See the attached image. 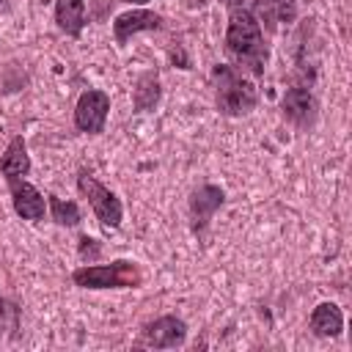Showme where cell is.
Returning a JSON list of instances; mask_svg holds the SVG:
<instances>
[{"label": "cell", "mask_w": 352, "mask_h": 352, "mask_svg": "<svg viewBox=\"0 0 352 352\" xmlns=\"http://www.w3.org/2000/svg\"><path fill=\"white\" fill-rule=\"evenodd\" d=\"M0 173L6 179V184L14 179H25L30 173V157H28V146H25L22 135H14L6 146V151L0 154Z\"/></svg>", "instance_id": "12"}, {"label": "cell", "mask_w": 352, "mask_h": 352, "mask_svg": "<svg viewBox=\"0 0 352 352\" xmlns=\"http://www.w3.org/2000/svg\"><path fill=\"white\" fill-rule=\"evenodd\" d=\"M226 204V190L217 184H201L190 192V226L195 234H204L212 214Z\"/></svg>", "instance_id": "8"}, {"label": "cell", "mask_w": 352, "mask_h": 352, "mask_svg": "<svg viewBox=\"0 0 352 352\" xmlns=\"http://www.w3.org/2000/svg\"><path fill=\"white\" fill-rule=\"evenodd\" d=\"M160 74L157 69H148L143 74H138L135 88H132V107L135 113H148L160 104Z\"/></svg>", "instance_id": "14"}, {"label": "cell", "mask_w": 352, "mask_h": 352, "mask_svg": "<svg viewBox=\"0 0 352 352\" xmlns=\"http://www.w3.org/2000/svg\"><path fill=\"white\" fill-rule=\"evenodd\" d=\"M77 256H80L82 261H88V264L99 261V256H102V242L94 239V236H88V234H82L80 242H77Z\"/></svg>", "instance_id": "18"}, {"label": "cell", "mask_w": 352, "mask_h": 352, "mask_svg": "<svg viewBox=\"0 0 352 352\" xmlns=\"http://www.w3.org/2000/svg\"><path fill=\"white\" fill-rule=\"evenodd\" d=\"M162 14L157 11H148V8H132V11H124L113 19V38L116 44H126L132 36L138 33H146V30H160L162 28Z\"/></svg>", "instance_id": "10"}, {"label": "cell", "mask_w": 352, "mask_h": 352, "mask_svg": "<svg viewBox=\"0 0 352 352\" xmlns=\"http://www.w3.org/2000/svg\"><path fill=\"white\" fill-rule=\"evenodd\" d=\"M223 50L234 69H239L242 74H250V77H264V69L270 60V47H267L258 19L253 16V11L248 6L228 8Z\"/></svg>", "instance_id": "1"}, {"label": "cell", "mask_w": 352, "mask_h": 352, "mask_svg": "<svg viewBox=\"0 0 352 352\" xmlns=\"http://www.w3.org/2000/svg\"><path fill=\"white\" fill-rule=\"evenodd\" d=\"M47 206H50V217H52L58 226H63V228H74V226L82 220L80 206H77L74 201H63V198H58V195H47Z\"/></svg>", "instance_id": "16"}, {"label": "cell", "mask_w": 352, "mask_h": 352, "mask_svg": "<svg viewBox=\"0 0 352 352\" xmlns=\"http://www.w3.org/2000/svg\"><path fill=\"white\" fill-rule=\"evenodd\" d=\"M209 80H212V91H214V107L220 116L236 118V116H248L250 110H256L258 88L253 85V80L248 74H242L231 63L212 66Z\"/></svg>", "instance_id": "2"}, {"label": "cell", "mask_w": 352, "mask_h": 352, "mask_svg": "<svg viewBox=\"0 0 352 352\" xmlns=\"http://www.w3.org/2000/svg\"><path fill=\"white\" fill-rule=\"evenodd\" d=\"M19 324H22V308L11 297L0 294V338H16Z\"/></svg>", "instance_id": "17"}, {"label": "cell", "mask_w": 352, "mask_h": 352, "mask_svg": "<svg viewBox=\"0 0 352 352\" xmlns=\"http://www.w3.org/2000/svg\"><path fill=\"white\" fill-rule=\"evenodd\" d=\"M110 113V96L102 88H85L74 104V126L85 135H99L104 132Z\"/></svg>", "instance_id": "7"}, {"label": "cell", "mask_w": 352, "mask_h": 352, "mask_svg": "<svg viewBox=\"0 0 352 352\" xmlns=\"http://www.w3.org/2000/svg\"><path fill=\"white\" fill-rule=\"evenodd\" d=\"M280 113L289 124H294L297 129L308 132L316 118H319V102L314 96L311 82H294L286 88L283 99H280Z\"/></svg>", "instance_id": "6"}, {"label": "cell", "mask_w": 352, "mask_h": 352, "mask_svg": "<svg viewBox=\"0 0 352 352\" xmlns=\"http://www.w3.org/2000/svg\"><path fill=\"white\" fill-rule=\"evenodd\" d=\"M220 3H223L226 8H239V6H245L248 0H220Z\"/></svg>", "instance_id": "19"}, {"label": "cell", "mask_w": 352, "mask_h": 352, "mask_svg": "<svg viewBox=\"0 0 352 352\" xmlns=\"http://www.w3.org/2000/svg\"><path fill=\"white\" fill-rule=\"evenodd\" d=\"M80 289H138L143 283V270L132 258H116L110 264H82L72 272Z\"/></svg>", "instance_id": "3"}, {"label": "cell", "mask_w": 352, "mask_h": 352, "mask_svg": "<svg viewBox=\"0 0 352 352\" xmlns=\"http://www.w3.org/2000/svg\"><path fill=\"white\" fill-rule=\"evenodd\" d=\"M55 25L66 36L77 38L85 28V0H55Z\"/></svg>", "instance_id": "15"}, {"label": "cell", "mask_w": 352, "mask_h": 352, "mask_svg": "<svg viewBox=\"0 0 352 352\" xmlns=\"http://www.w3.org/2000/svg\"><path fill=\"white\" fill-rule=\"evenodd\" d=\"M8 192H11V206L22 220L38 223L47 214V198L41 195L38 187H33L28 179H14L8 182Z\"/></svg>", "instance_id": "9"}, {"label": "cell", "mask_w": 352, "mask_h": 352, "mask_svg": "<svg viewBox=\"0 0 352 352\" xmlns=\"http://www.w3.org/2000/svg\"><path fill=\"white\" fill-rule=\"evenodd\" d=\"M187 341V324L184 319L173 316V314H165V316H157L151 322H146L140 327V336L135 341V349H176Z\"/></svg>", "instance_id": "5"}, {"label": "cell", "mask_w": 352, "mask_h": 352, "mask_svg": "<svg viewBox=\"0 0 352 352\" xmlns=\"http://www.w3.org/2000/svg\"><path fill=\"white\" fill-rule=\"evenodd\" d=\"M124 3H129V6H143V3H148V0H124Z\"/></svg>", "instance_id": "20"}, {"label": "cell", "mask_w": 352, "mask_h": 352, "mask_svg": "<svg viewBox=\"0 0 352 352\" xmlns=\"http://www.w3.org/2000/svg\"><path fill=\"white\" fill-rule=\"evenodd\" d=\"M77 192L88 201L94 217L104 228H118L121 226V220H124V204H121V198L113 190H107L96 176H91L85 168L77 173Z\"/></svg>", "instance_id": "4"}, {"label": "cell", "mask_w": 352, "mask_h": 352, "mask_svg": "<svg viewBox=\"0 0 352 352\" xmlns=\"http://www.w3.org/2000/svg\"><path fill=\"white\" fill-rule=\"evenodd\" d=\"M250 11L258 19L261 30L275 33L280 25H289L297 19V0H253Z\"/></svg>", "instance_id": "11"}, {"label": "cell", "mask_w": 352, "mask_h": 352, "mask_svg": "<svg viewBox=\"0 0 352 352\" xmlns=\"http://www.w3.org/2000/svg\"><path fill=\"white\" fill-rule=\"evenodd\" d=\"M308 327L319 338H333L344 330V314L336 302H319L308 316Z\"/></svg>", "instance_id": "13"}]
</instances>
